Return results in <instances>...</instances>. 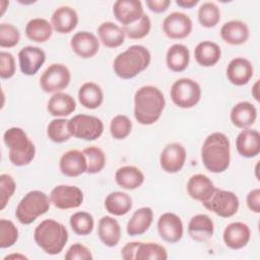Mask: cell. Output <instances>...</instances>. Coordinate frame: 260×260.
<instances>
[{
	"label": "cell",
	"mask_w": 260,
	"mask_h": 260,
	"mask_svg": "<svg viewBox=\"0 0 260 260\" xmlns=\"http://www.w3.org/2000/svg\"><path fill=\"white\" fill-rule=\"evenodd\" d=\"M166 106L161 90L153 85H144L134 94V117L141 125H151L161 116Z\"/></svg>",
	"instance_id": "cell-1"
},
{
	"label": "cell",
	"mask_w": 260,
	"mask_h": 260,
	"mask_svg": "<svg viewBox=\"0 0 260 260\" xmlns=\"http://www.w3.org/2000/svg\"><path fill=\"white\" fill-rule=\"evenodd\" d=\"M201 160L211 173H222L230 167L231 144L228 136L221 132L209 134L201 147Z\"/></svg>",
	"instance_id": "cell-2"
},
{
	"label": "cell",
	"mask_w": 260,
	"mask_h": 260,
	"mask_svg": "<svg viewBox=\"0 0 260 260\" xmlns=\"http://www.w3.org/2000/svg\"><path fill=\"white\" fill-rule=\"evenodd\" d=\"M150 52L141 45H133L117 55L113 68L122 79H131L144 71L150 63Z\"/></svg>",
	"instance_id": "cell-3"
},
{
	"label": "cell",
	"mask_w": 260,
	"mask_h": 260,
	"mask_svg": "<svg viewBox=\"0 0 260 260\" xmlns=\"http://www.w3.org/2000/svg\"><path fill=\"white\" fill-rule=\"evenodd\" d=\"M68 236L65 225L52 218L41 221L34 232L36 244L49 255L61 253L68 241Z\"/></svg>",
	"instance_id": "cell-4"
},
{
	"label": "cell",
	"mask_w": 260,
	"mask_h": 260,
	"mask_svg": "<svg viewBox=\"0 0 260 260\" xmlns=\"http://www.w3.org/2000/svg\"><path fill=\"white\" fill-rule=\"evenodd\" d=\"M3 141L8 147V157L12 165L23 167L32 161L36 155V146L24 130L11 127L3 134Z\"/></svg>",
	"instance_id": "cell-5"
},
{
	"label": "cell",
	"mask_w": 260,
	"mask_h": 260,
	"mask_svg": "<svg viewBox=\"0 0 260 260\" xmlns=\"http://www.w3.org/2000/svg\"><path fill=\"white\" fill-rule=\"evenodd\" d=\"M51 205L50 197L40 191L27 192L19 201L15 209V217L22 224L32 223L39 216L45 214Z\"/></svg>",
	"instance_id": "cell-6"
},
{
	"label": "cell",
	"mask_w": 260,
	"mask_h": 260,
	"mask_svg": "<svg viewBox=\"0 0 260 260\" xmlns=\"http://www.w3.org/2000/svg\"><path fill=\"white\" fill-rule=\"evenodd\" d=\"M171 99L173 103L182 109L195 107L201 99V87L199 83L191 78H180L171 87Z\"/></svg>",
	"instance_id": "cell-7"
},
{
	"label": "cell",
	"mask_w": 260,
	"mask_h": 260,
	"mask_svg": "<svg viewBox=\"0 0 260 260\" xmlns=\"http://www.w3.org/2000/svg\"><path fill=\"white\" fill-rule=\"evenodd\" d=\"M68 129L73 137L91 141L103 134L104 123L95 116L78 114L68 120Z\"/></svg>",
	"instance_id": "cell-8"
},
{
	"label": "cell",
	"mask_w": 260,
	"mask_h": 260,
	"mask_svg": "<svg viewBox=\"0 0 260 260\" xmlns=\"http://www.w3.org/2000/svg\"><path fill=\"white\" fill-rule=\"evenodd\" d=\"M71 80V73L67 66L53 63L46 68L40 77L41 88L48 93H56L65 89Z\"/></svg>",
	"instance_id": "cell-9"
},
{
	"label": "cell",
	"mask_w": 260,
	"mask_h": 260,
	"mask_svg": "<svg viewBox=\"0 0 260 260\" xmlns=\"http://www.w3.org/2000/svg\"><path fill=\"white\" fill-rule=\"evenodd\" d=\"M202 204L206 209L212 211L216 215L226 218L237 213L240 201L234 192L215 188L210 198Z\"/></svg>",
	"instance_id": "cell-10"
},
{
	"label": "cell",
	"mask_w": 260,
	"mask_h": 260,
	"mask_svg": "<svg viewBox=\"0 0 260 260\" xmlns=\"http://www.w3.org/2000/svg\"><path fill=\"white\" fill-rule=\"evenodd\" d=\"M51 203L59 209H71L79 207L83 202L82 191L72 185H58L50 193Z\"/></svg>",
	"instance_id": "cell-11"
},
{
	"label": "cell",
	"mask_w": 260,
	"mask_h": 260,
	"mask_svg": "<svg viewBox=\"0 0 260 260\" xmlns=\"http://www.w3.org/2000/svg\"><path fill=\"white\" fill-rule=\"evenodd\" d=\"M192 20L189 15L174 11L165 17L162 21V30L165 35L173 40L187 38L192 31Z\"/></svg>",
	"instance_id": "cell-12"
},
{
	"label": "cell",
	"mask_w": 260,
	"mask_h": 260,
	"mask_svg": "<svg viewBox=\"0 0 260 260\" xmlns=\"http://www.w3.org/2000/svg\"><path fill=\"white\" fill-rule=\"evenodd\" d=\"M186 157L187 153L185 147L178 142H172L162 149L159 156V165L165 172L175 174L182 170Z\"/></svg>",
	"instance_id": "cell-13"
},
{
	"label": "cell",
	"mask_w": 260,
	"mask_h": 260,
	"mask_svg": "<svg viewBox=\"0 0 260 260\" xmlns=\"http://www.w3.org/2000/svg\"><path fill=\"white\" fill-rule=\"evenodd\" d=\"M157 232L159 237L168 243L179 242L184 234V226L181 218L173 213H162L157 220Z\"/></svg>",
	"instance_id": "cell-14"
},
{
	"label": "cell",
	"mask_w": 260,
	"mask_h": 260,
	"mask_svg": "<svg viewBox=\"0 0 260 260\" xmlns=\"http://www.w3.org/2000/svg\"><path fill=\"white\" fill-rule=\"evenodd\" d=\"M46 61V53L35 46H26L18 52L20 71L27 76L35 75Z\"/></svg>",
	"instance_id": "cell-15"
},
{
	"label": "cell",
	"mask_w": 260,
	"mask_h": 260,
	"mask_svg": "<svg viewBox=\"0 0 260 260\" xmlns=\"http://www.w3.org/2000/svg\"><path fill=\"white\" fill-rule=\"evenodd\" d=\"M115 18L125 25L136 22L143 14V6L139 0H117L113 5Z\"/></svg>",
	"instance_id": "cell-16"
},
{
	"label": "cell",
	"mask_w": 260,
	"mask_h": 260,
	"mask_svg": "<svg viewBox=\"0 0 260 260\" xmlns=\"http://www.w3.org/2000/svg\"><path fill=\"white\" fill-rule=\"evenodd\" d=\"M72 51L83 59L92 58L100 50V41L90 31L82 30L73 35L70 41Z\"/></svg>",
	"instance_id": "cell-17"
},
{
	"label": "cell",
	"mask_w": 260,
	"mask_h": 260,
	"mask_svg": "<svg viewBox=\"0 0 260 260\" xmlns=\"http://www.w3.org/2000/svg\"><path fill=\"white\" fill-rule=\"evenodd\" d=\"M59 169L66 177H78L86 173L87 162L82 151L70 149L62 154L59 160Z\"/></svg>",
	"instance_id": "cell-18"
},
{
	"label": "cell",
	"mask_w": 260,
	"mask_h": 260,
	"mask_svg": "<svg viewBox=\"0 0 260 260\" xmlns=\"http://www.w3.org/2000/svg\"><path fill=\"white\" fill-rule=\"evenodd\" d=\"M254 73L252 63L243 57H237L230 61L226 67V77L234 85L242 86L247 84Z\"/></svg>",
	"instance_id": "cell-19"
},
{
	"label": "cell",
	"mask_w": 260,
	"mask_h": 260,
	"mask_svg": "<svg viewBox=\"0 0 260 260\" xmlns=\"http://www.w3.org/2000/svg\"><path fill=\"white\" fill-rule=\"evenodd\" d=\"M222 239L224 244L233 249L239 250L244 248L251 239L250 228L241 221H234L228 224L223 231Z\"/></svg>",
	"instance_id": "cell-20"
},
{
	"label": "cell",
	"mask_w": 260,
	"mask_h": 260,
	"mask_svg": "<svg viewBox=\"0 0 260 260\" xmlns=\"http://www.w3.org/2000/svg\"><path fill=\"white\" fill-rule=\"evenodd\" d=\"M236 147L239 154L246 158L255 157L260 152V134L257 130L243 129L236 138Z\"/></svg>",
	"instance_id": "cell-21"
},
{
	"label": "cell",
	"mask_w": 260,
	"mask_h": 260,
	"mask_svg": "<svg viewBox=\"0 0 260 260\" xmlns=\"http://www.w3.org/2000/svg\"><path fill=\"white\" fill-rule=\"evenodd\" d=\"M78 23V14L70 6L58 7L51 16L53 29L59 34L71 32Z\"/></svg>",
	"instance_id": "cell-22"
},
{
	"label": "cell",
	"mask_w": 260,
	"mask_h": 260,
	"mask_svg": "<svg viewBox=\"0 0 260 260\" xmlns=\"http://www.w3.org/2000/svg\"><path fill=\"white\" fill-rule=\"evenodd\" d=\"M215 187L212 181L203 174H196L190 177L187 183L188 195L201 203L210 198Z\"/></svg>",
	"instance_id": "cell-23"
},
{
	"label": "cell",
	"mask_w": 260,
	"mask_h": 260,
	"mask_svg": "<svg viewBox=\"0 0 260 260\" xmlns=\"http://www.w3.org/2000/svg\"><path fill=\"white\" fill-rule=\"evenodd\" d=\"M250 30L246 22L242 20H230L220 28L221 39L229 45L239 46L249 39Z\"/></svg>",
	"instance_id": "cell-24"
},
{
	"label": "cell",
	"mask_w": 260,
	"mask_h": 260,
	"mask_svg": "<svg viewBox=\"0 0 260 260\" xmlns=\"http://www.w3.org/2000/svg\"><path fill=\"white\" fill-rule=\"evenodd\" d=\"M214 233L212 219L206 214H196L192 216L188 223V234L196 242L208 241Z\"/></svg>",
	"instance_id": "cell-25"
},
{
	"label": "cell",
	"mask_w": 260,
	"mask_h": 260,
	"mask_svg": "<svg viewBox=\"0 0 260 260\" xmlns=\"http://www.w3.org/2000/svg\"><path fill=\"white\" fill-rule=\"evenodd\" d=\"M230 118L234 126L246 129L255 123L257 119V109L250 102H240L232 108Z\"/></svg>",
	"instance_id": "cell-26"
},
{
	"label": "cell",
	"mask_w": 260,
	"mask_h": 260,
	"mask_svg": "<svg viewBox=\"0 0 260 260\" xmlns=\"http://www.w3.org/2000/svg\"><path fill=\"white\" fill-rule=\"evenodd\" d=\"M98 236L107 247H115L121 239V226L117 219L110 215L102 216L99 220Z\"/></svg>",
	"instance_id": "cell-27"
},
{
	"label": "cell",
	"mask_w": 260,
	"mask_h": 260,
	"mask_svg": "<svg viewBox=\"0 0 260 260\" xmlns=\"http://www.w3.org/2000/svg\"><path fill=\"white\" fill-rule=\"evenodd\" d=\"M76 109V102L70 94L66 92L54 93L47 104V110L54 117H66L72 114Z\"/></svg>",
	"instance_id": "cell-28"
},
{
	"label": "cell",
	"mask_w": 260,
	"mask_h": 260,
	"mask_svg": "<svg viewBox=\"0 0 260 260\" xmlns=\"http://www.w3.org/2000/svg\"><path fill=\"white\" fill-rule=\"evenodd\" d=\"M153 220V211L150 207L144 206L138 208L132 214L131 218L127 222L126 231L129 236L143 235L151 225Z\"/></svg>",
	"instance_id": "cell-29"
},
{
	"label": "cell",
	"mask_w": 260,
	"mask_h": 260,
	"mask_svg": "<svg viewBox=\"0 0 260 260\" xmlns=\"http://www.w3.org/2000/svg\"><path fill=\"white\" fill-rule=\"evenodd\" d=\"M221 50L219 46L211 41L200 42L194 50V57L196 62L202 67H212L219 60Z\"/></svg>",
	"instance_id": "cell-30"
},
{
	"label": "cell",
	"mask_w": 260,
	"mask_h": 260,
	"mask_svg": "<svg viewBox=\"0 0 260 260\" xmlns=\"http://www.w3.org/2000/svg\"><path fill=\"white\" fill-rule=\"evenodd\" d=\"M115 181L125 190H134L143 184L144 175L134 166H124L116 171Z\"/></svg>",
	"instance_id": "cell-31"
},
{
	"label": "cell",
	"mask_w": 260,
	"mask_h": 260,
	"mask_svg": "<svg viewBox=\"0 0 260 260\" xmlns=\"http://www.w3.org/2000/svg\"><path fill=\"white\" fill-rule=\"evenodd\" d=\"M190 62L189 49L183 44H174L171 46L166 55L168 68L173 72L184 71Z\"/></svg>",
	"instance_id": "cell-32"
},
{
	"label": "cell",
	"mask_w": 260,
	"mask_h": 260,
	"mask_svg": "<svg viewBox=\"0 0 260 260\" xmlns=\"http://www.w3.org/2000/svg\"><path fill=\"white\" fill-rule=\"evenodd\" d=\"M98 35L102 44L108 48H118L125 40L123 28L112 21L101 23L98 27Z\"/></svg>",
	"instance_id": "cell-33"
},
{
	"label": "cell",
	"mask_w": 260,
	"mask_h": 260,
	"mask_svg": "<svg viewBox=\"0 0 260 260\" xmlns=\"http://www.w3.org/2000/svg\"><path fill=\"white\" fill-rule=\"evenodd\" d=\"M78 101L84 108L94 110L104 102L103 89L94 82H85L78 90Z\"/></svg>",
	"instance_id": "cell-34"
},
{
	"label": "cell",
	"mask_w": 260,
	"mask_h": 260,
	"mask_svg": "<svg viewBox=\"0 0 260 260\" xmlns=\"http://www.w3.org/2000/svg\"><path fill=\"white\" fill-rule=\"evenodd\" d=\"M53 34L51 22L42 17L30 19L25 25V35L27 39L36 43H45L49 41Z\"/></svg>",
	"instance_id": "cell-35"
},
{
	"label": "cell",
	"mask_w": 260,
	"mask_h": 260,
	"mask_svg": "<svg viewBox=\"0 0 260 260\" xmlns=\"http://www.w3.org/2000/svg\"><path fill=\"white\" fill-rule=\"evenodd\" d=\"M132 198L125 192L115 191L107 195L105 199L106 210L116 216L125 215L132 208Z\"/></svg>",
	"instance_id": "cell-36"
},
{
	"label": "cell",
	"mask_w": 260,
	"mask_h": 260,
	"mask_svg": "<svg viewBox=\"0 0 260 260\" xmlns=\"http://www.w3.org/2000/svg\"><path fill=\"white\" fill-rule=\"evenodd\" d=\"M168 252L165 247L152 242H139L135 260H167Z\"/></svg>",
	"instance_id": "cell-37"
},
{
	"label": "cell",
	"mask_w": 260,
	"mask_h": 260,
	"mask_svg": "<svg viewBox=\"0 0 260 260\" xmlns=\"http://www.w3.org/2000/svg\"><path fill=\"white\" fill-rule=\"evenodd\" d=\"M72 231L79 236L89 235L94 226V220L90 213L86 211H77L70 216L69 219Z\"/></svg>",
	"instance_id": "cell-38"
},
{
	"label": "cell",
	"mask_w": 260,
	"mask_h": 260,
	"mask_svg": "<svg viewBox=\"0 0 260 260\" xmlns=\"http://www.w3.org/2000/svg\"><path fill=\"white\" fill-rule=\"evenodd\" d=\"M47 135L49 139L55 143L68 141L72 136L68 129V120L63 118H56L52 120L47 127Z\"/></svg>",
	"instance_id": "cell-39"
},
{
	"label": "cell",
	"mask_w": 260,
	"mask_h": 260,
	"mask_svg": "<svg viewBox=\"0 0 260 260\" xmlns=\"http://www.w3.org/2000/svg\"><path fill=\"white\" fill-rule=\"evenodd\" d=\"M82 152L84 153L87 162V174H98L105 168L106 154L102 148L98 146H88L84 148Z\"/></svg>",
	"instance_id": "cell-40"
},
{
	"label": "cell",
	"mask_w": 260,
	"mask_h": 260,
	"mask_svg": "<svg viewBox=\"0 0 260 260\" xmlns=\"http://www.w3.org/2000/svg\"><path fill=\"white\" fill-rule=\"evenodd\" d=\"M199 23L207 28L215 26L220 20V10L214 2H204L198 9Z\"/></svg>",
	"instance_id": "cell-41"
},
{
	"label": "cell",
	"mask_w": 260,
	"mask_h": 260,
	"mask_svg": "<svg viewBox=\"0 0 260 260\" xmlns=\"http://www.w3.org/2000/svg\"><path fill=\"white\" fill-rule=\"evenodd\" d=\"M125 36L131 40H139L146 37L151 29V21L147 14H143L136 22L122 27Z\"/></svg>",
	"instance_id": "cell-42"
},
{
	"label": "cell",
	"mask_w": 260,
	"mask_h": 260,
	"mask_svg": "<svg viewBox=\"0 0 260 260\" xmlns=\"http://www.w3.org/2000/svg\"><path fill=\"white\" fill-rule=\"evenodd\" d=\"M132 130V122L125 115L115 116L110 123V132L114 139L122 140L128 137Z\"/></svg>",
	"instance_id": "cell-43"
},
{
	"label": "cell",
	"mask_w": 260,
	"mask_h": 260,
	"mask_svg": "<svg viewBox=\"0 0 260 260\" xmlns=\"http://www.w3.org/2000/svg\"><path fill=\"white\" fill-rule=\"evenodd\" d=\"M17 239L18 230L15 224L9 219H0V248L6 249L13 246Z\"/></svg>",
	"instance_id": "cell-44"
},
{
	"label": "cell",
	"mask_w": 260,
	"mask_h": 260,
	"mask_svg": "<svg viewBox=\"0 0 260 260\" xmlns=\"http://www.w3.org/2000/svg\"><path fill=\"white\" fill-rule=\"evenodd\" d=\"M20 41V34L16 26L11 23L2 22L0 24V47L13 48Z\"/></svg>",
	"instance_id": "cell-45"
},
{
	"label": "cell",
	"mask_w": 260,
	"mask_h": 260,
	"mask_svg": "<svg viewBox=\"0 0 260 260\" xmlns=\"http://www.w3.org/2000/svg\"><path fill=\"white\" fill-rule=\"evenodd\" d=\"M16 189V184L14 179L8 174L0 175V195H1V206L0 209L3 210L7 205L8 201L14 194Z\"/></svg>",
	"instance_id": "cell-46"
},
{
	"label": "cell",
	"mask_w": 260,
	"mask_h": 260,
	"mask_svg": "<svg viewBox=\"0 0 260 260\" xmlns=\"http://www.w3.org/2000/svg\"><path fill=\"white\" fill-rule=\"evenodd\" d=\"M15 73V60L11 53L0 52V77L2 79H9Z\"/></svg>",
	"instance_id": "cell-47"
},
{
	"label": "cell",
	"mask_w": 260,
	"mask_h": 260,
	"mask_svg": "<svg viewBox=\"0 0 260 260\" xmlns=\"http://www.w3.org/2000/svg\"><path fill=\"white\" fill-rule=\"evenodd\" d=\"M64 257L66 260H91L93 258L90 250L80 243L71 245Z\"/></svg>",
	"instance_id": "cell-48"
},
{
	"label": "cell",
	"mask_w": 260,
	"mask_h": 260,
	"mask_svg": "<svg viewBox=\"0 0 260 260\" xmlns=\"http://www.w3.org/2000/svg\"><path fill=\"white\" fill-rule=\"evenodd\" d=\"M246 202H247L248 208L251 211L255 213H259L260 212V189L255 188L251 190L247 195Z\"/></svg>",
	"instance_id": "cell-49"
},
{
	"label": "cell",
	"mask_w": 260,
	"mask_h": 260,
	"mask_svg": "<svg viewBox=\"0 0 260 260\" xmlns=\"http://www.w3.org/2000/svg\"><path fill=\"white\" fill-rule=\"evenodd\" d=\"M171 5L170 0H146V6L155 13L165 12Z\"/></svg>",
	"instance_id": "cell-50"
},
{
	"label": "cell",
	"mask_w": 260,
	"mask_h": 260,
	"mask_svg": "<svg viewBox=\"0 0 260 260\" xmlns=\"http://www.w3.org/2000/svg\"><path fill=\"white\" fill-rule=\"evenodd\" d=\"M139 245V242H129L121 250V256L125 260H135L136 250Z\"/></svg>",
	"instance_id": "cell-51"
},
{
	"label": "cell",
	"mask_w": 260,
	"mask_h": 260,
	"mask_svg": "<svg viewBox=\"0 0 260 260\" xmlns=\"http://www.w3.org/2000/svg\"><path fill=\"white\" fill-rule=\"evenodd\" d=\"M198 0H177L176 4L182 8L185 9H190L193 8L195 5L198 4Z\"/></svg>",
	"instance_id": "cell-52"
},
{
	"label": "cell",
	"mask_w": 260,
	"mask_h": 260,
	"mask_svg": "<svg viewBox=\"0 0 260 260\" xmlns=\"http://www.w3.org/2000/svg\"><path fill=\"white\" fill-rule=\"evenodd\" d=\"M259 79L256 80V82L254 83L253 87H252V95L253 98L258 102L259 101Z\"/></svg>",
	"instance_id": "cell-53"
},
{
	"label": "cell",
	"mask_w": 260,
	"mask_h": 260,
	"mask_svg": "<svg viewBox=\"0 0 260 260\" xmlns=\"http://www.w3.org/2000/svg\"><path fill=\"white\" fill-rule=\"evenodd\" d=\"M13 258H16V259H27V257L24 256V255H21V254H12V255H7L6 257H4V260L13 259Z\"/></svg>",
	"instance_id": "cell-54"
},
{
	"label": "cell",
	"mask_w": 260,
	"mask_h": 260,
	"mask_svg": "<svg viewBox=\"0 0 260 260\" xmlns=\"http://www.w3.org/2000/svg\"><path fill=\"white\" fill-rule=\"evenodd\" d=\"M9 5V2L6 1V0H1L0 1V7H1V15L4 13L5 9H6V6Z\"/></svg>",
	"instance_id": "cell-55"
}]
</instances>
